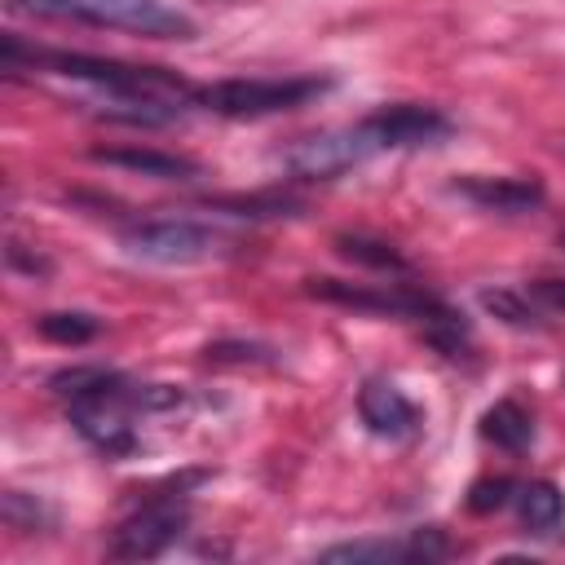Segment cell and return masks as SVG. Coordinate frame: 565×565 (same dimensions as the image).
Wrapping results in <instances>:
<instances>
[{"label": "cell", "instance_id": "11", "mask_svg": "<svg viewBox=\"0 0 565 565\" xmlns=\"http://www.w3.org/2000/svg\"><path fill=\"white\" fill-rule=\"evenodd\" d=\"M358 415H362L366 433H375L384 441H406L419 433V406L393 380H366L358 388Z\"/></svg>", "mask_w": 565, "mask_h": 565}, {"label": "cell", "instance_id": "4", "mask_svg": "<svg viewBox=\"0 0 565 565\" xmlns=\"http://www.w3.org/2000/svg\"><path fill=\"white\" fill-rule=\"evenodd\" d=\"M9 9L57 18V22H84L106 31H128L146 40H194V22L172 9L168 0H13Z\"/></svg>", "mask_w": 565, "mask_h": 565}, {"label": "cell", "instance_id": "21", "mask_svg": "<svg viewBox=\"0 0 565 565\" xmlns=\"http://www.w3.org/2000/svg\"><path fill=\"white\" fill-rule=\"evenodd\" d=\"M207 362H269V349L260 344H207Z\"/></svg>", "mask_w": 565, "mask_h": 565}, {"label": "cell", "instance_id": "15", "mask_svg": "<svg viewBox=\"0 0 565 565\" xmlns=\"http://www.w3.org/2000/svg\"><path fill=\"white\" fill-rule=\"evenodd\" d=\"M512 508H516L521 525L530 534H539V539H552L561 530V521H565V499H561V490L552 481H525V486H516L512 490Z\"/></svg>", "mask_w": 565, "mask_h": 565}, {"label": "cell", "instance_id": "13", "mask_svg": "<svg viewBox=\"0 0 565 565\" xmlns=\"http://www.w3.org/2000/svg\"><path fill=\"white\" fill-rule=\"evenodd\" d=\"M93 159L110 163V168H128V172L154 177V181H194V177H203V168L194 159L172 154V150H150V146H97Z\"/></svg>", "mask_w": 565, "mask_h": 565}, {"label": "cell", "instance_id": "8", "mask_svg": "<svg viewBox=\"0 0 565 565\" xmlns=\"http://www.w3.org/2000/svg\"><path fill=\"white\" fill-rule=\"evenodd\" d=\"M362 128L375 146V154L384 150H419V146H441L455 124L446 110L437 106H424V102H393V106H380L371 115H362Z\"/></svg>", "mask_w": 565, "mask_h": 565}, {"label": "cell", "instance_id": "22", "mask_svg": "<svg viewBox=\"0 0 565 565\" xmlns=\"http://www.w3.org/2000/svg\"><path fill=\"white\" fill-rule=\"evenodd\" d=\"M561 247H565V234H561Z\"/></svg>", "mask_w": 565, "mask_h": 565}, {"label": "cell", "instance_id": "9", "mask_svg": "<svg viewBox=\"0 0 565 565\" xmlns=\"http://www.w3.org/2000/svg\"><path fill=\"white\" fill-rule=\"evenodd\" d=\"M375 150L362 132V124H344V128H327V132H313L305 141H296L287 154H282V168L296 177V181H331L358 163H366Z\"/></svg>", "mask_w": 565, "mask_h": 565}, {"label": "cell", "instance_id": "10", "mask_svg": "<svg viewBox=\"0 0 565 565\" xmlns=\"http://www.w3.org/2000/svg\"><path fill=\"white\" fill-rule=\"evenodd\" d=\"M455 552V543L446 539V530L424 525V530H406L393 539H358V543H335L322 547V561H344V565H428V561H446Z\"/></svg>", "mask_w": 565, "mask_h": 565}, {"label": "cell", "instance_id": "20", "mask_svg": "<svg viewBox=\"0 0 565 565\" xmlns=\"http://www.w3.org/2000/svg\"><path fill=\"white\" fill-rule=\"evenodd\" d=\"M525 296L543 309V313H565V278H539L525 287Z\"/></svg>", "mask_w": 565, "mask_h": 565}, {"label": "cell", "instance_id": "3", "mask_svg": "<svg viewBox=\"0 0 565 565\" xmlns=\"http://www.w3.org/2000/svg\"><path fill=\"white\" fill-rule=\"evenodd\" d=\"M305 291L344 309H362V313H384V318H411L424 327V335L446 353V358H463L468 353V318L459 309H450L446 300H437L433 291L415 287V282H344V278H305Z\"/></svg>", "mask_w": 565, "mask_h": 565}, {"label": "cell", "instance_id": "5", "mask_svg": "<svg viewBox=\"0 0 565 565\" xmlns=\"http://www.w3.org/2000/svg\"><path fill=\"white\" fill-rule=\"evenodd\" d=\"M331 88V79L322 75H282V79H212L194 88V106L225 115V119H265V115H282L296 110L313 97H322Z\"/></svg>", "mask_w": 565, "mask_h": 565}, {"label": "cell", "instance_id": "17", "mask_svg": "<svg viewBox=\"0 0 565 565\" xmlns=\"http://www.w3.org/2000/svg\"><path fill=\"white\" fill-rule=\"evenodd\" d=\"M35 331L44 340H53V344H88L102 331V322L93 313H84V309H57V313H40Z\"/></svg>", "mask_w": 565, "mask_h": 565}, {"label": "cell", "instance_id": "7", "mask_svg": "<svg viewBox=\"0 0 565 565\" xmlns=\"http://www.w3.org/2000/svg\"><path fill=\"white\" fill-rule=\"evenodd\" d=\"M185 525H190V503H185V490L172 486L168 494H150L137 512H128L115 525L106 552L119 561H150V556L168 552Z\"/></svg>", "mask_w": 565, "mask_h": 565}, {"label": "cell", "instance_id": "19", "mask_svg": "<svg viewBox=\"0 0 565 565\" xmlns=\"http://www.w3.org/2000/svg\"><path fill=\"white\" fill-rule=\"evenodd\" d=\"M512 490H516V481H508V477H486V481H477V486L468 490V512H494V508L512 503Z\"/></svg>", "mask_w": 565, "mask_h": 565}, {"label": "cell", "instance_id": "12", "mask_svg": "<svg viewBox=\"0 0 565 565\" xmlns=\"http://www.w3.org/2000/svg\"><path fill=\"white\" fill-rule=\"evenodd\" d=\"M455 194H463L468 203L486 207V212H503V216H521V212H534L547 194H543V181L534 177H459L450 185Z\"/></svg>", "mask_w": 565, "mask_h": 565}, {"label": "cell", "instance_id": "18", "mask_svg": "<svg viewBox=\"0 0 565 565\" xmlns=\"http://www.w3.org/2000/svg\"><path fill=\"white\" fill-rule=\"evenodd\" d=\"M481 305L494 313V318H503L508 327H521V331H530V327H543V309L525 296V287L521 291H481Z\"/></svg>", "mask_w": 565, "mask_h": 565}, {"label": "cell", "instance_id": "16", "mask_svg": "<svg viewBox=\"0 0 565 565\" xmlns=\"http://www.w3.org/2000/svg\"><path fill=\"white\" fill-rule=\"evenodd\" d=\"M335 252H340L344 260H353V265L375 269V274H393V278H406V274H411L406 256H402L393 243L371 238V234H335Z\"/></svg>", "mask_w": 565, "mask_h": 565}, {"label": "cell", "instance_id": "14", "mask_svg": "<svg viewBox=\"0 0 565 565\" xmlns=\"http://www.w3.org/2000/svg\"><path fill=\"white\" fill-rule=\"evenodd\" d=\"M481 437L490 446H499V450L521 455V450L534 446V415L516 397H499L494 406L481 411Z\"/></svg>", "mask_w": 565, "mask_h": 565}, {"label": "cell", "instance_id": "6", "mask_svg": "<svg viewBox=\"0 0 565 565\" xmlns=\"http://www.w3.org/2000/svg\"><path fill=\"white\" fill-rule=\"evenodd\" d=\"M119 238L132 256L154 260V265H199V260H212V256H225L230 247H238L234 234L190 221V216H146V221L124 225Z\"/></svg>", "mask_w": 565, "mask_h": 565}, {"label": "cell", "instance_id": "2", "mask_svg": "<svg viewBox=\"0 0 565 565\" xmlns=\"http://www.w3.org/2000/svg\"><path fill=\"white\" fill-rule=\"evenodd\" d=\"M49 384L66 402L71 428L110 459L137 446V415L172 411L185 402V393L172 384H137L106 366H71V371H57Z\"/></svg>", "mask_w": 565, "mask_h": 565}, {"label": "cell", "instance_id": "1", "mask_svg": "<svg viewBox=\"0 0 565 565\" xmlns=\"http://www.w3.org/2000/svg\"><path fill=\"white\" fill-rule=\"evenodd\" d=\"M0 57H4V71H18L26 62L31 71H44V75H57V79H75V84H88V88L106 93L110 102L128 106V115H124L128 124H168L185 106H194V84H185L168 66H137V62H119V57L44 49V44L26 49L18 35H4Z\"/></svg>", "mask_w": 565, "mask_h": 565}]
</instances>
